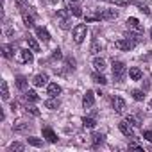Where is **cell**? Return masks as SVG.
<instances>
[{
	"label": "cell",
	"instance_id": "1",
	"mask_svg": "<svg viewBox=\"0 0 152 152\" xmlns=\"http://www.w3.org/2000/svg\"><path fill=\"white\" fill-rule=\"evenodd\" d=\"M111 72H113L115 81H116V83H122L124 77L127 75V66H125V63H122V61H113V68H111Z\"/></svg>",
	"mask_w": 152,
	"mask_h": 152
},
{
	"label": "cell",
	"instance_id": "2",
	"mask_svg": "<svg viewBox=\"0 0 152 152\" xmlns=\"http://www.w3.org/2000/svg\"><path fill=\"white\" fill-rule=\"evenodd\" d=\"M72 32H73V41L81 45V43L84 41L86 34H88V27H86L84 23H79V25H75V27H73V31H72Z\"/></svg>",
	"mask_w": 152,
	"mask_h": 152
},
{
	"label": "cell",
	"instance_id": "3",
	"mask_svg": "<svg viewBox=\"0 0 152 152\" xmlns=\"http://www.w3.org/2000/svg\"><path fill=\"white\" fill-rule=\"evenodd\" d=\"M16 59H18V63H27V64H29V63L34 61V54H32L31 48H23V50L18 52V57H16Z\"/></svg>",
	"mask_w": 152,
	"mask_h": 152
},
{
	"label": "cell",
	"instance_id": "4",
	"mask_svg": "<svg viewBox=\"0 0 152 152\" xmlns=\"http://www.w3.org/2000/svg\"><path fill=\"white\" fill-rule=\"evenodd\" d=\"M111 104H113V109H115L116 115H124V113H125V100H124L122 97H118V95L113 97Z\"/></svg>",
	"mask_w": 152,
	"mask_h": 152
},
{
	"label": "cell",
	"instance_id": "5",
	"mask_svg": "<svg viewBox=\"0 0 152 152\" xmlns=\"http://www.w3.org/2000/svg\"><path fill=\"white\" fill-rule=\"evenodd\" d=\"M115 47L118 48V50H124V52H129L132 47H134V43L129 39V38H120V39H116L115 41Z\"/></svg>",
	"mask_w": 152,
	"mask_h": 152
},
{
	"label": "cell",
	"instance_id": "6",
	"mask_svg": "<svg viewBox=\"0 0 152 152\" xmlns=\"http://www.w3.org/2000/svg\"><path fill=\"white\" fill-rule=\"evenodd\" d=\"M118 129L122 131V134H124V136H127V138H134V131H132V125H131L127 120H122V122L118 124Z\"/></svg>",
	"mask_w": 152,
	"mask_h": 152
},
{
	"label": "cell",
	"instance_id": "7",
	"mask_svg": "<svg viewBox=\"0 0 152 152\" xmlns=\"http://www.w3.org/2000/svg\"><path fill=\"white\" fill-rule=\"evenodd\" d=\"M32 84H34L36 88H43V86H47V84H48V75H47V73H38V75H34Z\"/></svg>",
	"mask_w": 152,
	"mask_h": 152
},
{
	"label": "cell",
	"instance_id": "8",
	"mask_svg": "<svg viewBox=\"0 0 152 152\" xmlns=\"http://www.w3.org/2000/svg\"><path fill=\"white\" fill-rule=\"evenodd\" d=\"M93 104H95V93L91 90H88L86 95L83 97V106H84V109H90V107H93Z\"/></svg>",
	"mask_w": 152,
	"mask_h": 152
},
{
	"label": "cell",
	"instance_id": "9",
	"mask_svg": "<svg viewBox=\"0 0 152 152\" xmlns=\"http://www.w3.org/2000/svg\"><path fill=\"white\" fill-rule=\"evenodd\" d=\"M99 18L100 20H116L118 18V11H115V9H104V11L99 13Z\"/></svg>",
	"mask_w": 152,
	"mask_h": 152
},
{
	"label": "cell",
	"instance_id": "10",
	"mask_svg": "<svg viewBox=\"0 0 152 152\" xmlns=\"http://www.w3.org/2000/svg\"><path fill=\"white\" fill-rule=\"evenodd\" d=\"M127 27H129L131 31H136V32H141V31H143V25H141V23H140V20H138V18H134V16L127 18Z\"/></svg>",
	"mask_w": 152,
	"mask_h": 152
},
{
	"label": "cell",
	"instance_id": "11",
	"mask_svg": "<svg viewBox=\"0 0 152 152\" xmlns=\"http://www.w3.org/2000/svg\"><path fill=\"white\" fill-rule=\"evenodd\" d=\"M59 93H61V86H59L57 83H48V84H47V95L57 97Z\"/></svg>",
	"mask_w": 152,
	"mask_h": 152
},
{
	"label": "cell",
	"instance_id": "12",
	"mask_svg": "<svg viewBox=\"0 0 152 152\" xmlns=\"http://www.w3.org/2000/svg\"><path fill=\"white\" fill-rule=\"evenodd\" d=\"M43 138H45L48 143H57V134H56L50 127H45V129H43Z\"/></svg>",
	"mask_w": 152,
	"mask_h": 152
},
{
	"label": "cell",
	"instance_id": "13",
	"mask_svg": "<svg viewBox=\"0 0 152 152\" xmlns=\"http://www.w3.org/2000/svg\"><path fill=\"white\" fill-rule=\"evenodd\" d=\"M36 36H38L41 41H45V43L50 41V34H48V31H47L45 27H36Z\"/></svg>",
	"mask_w": 152,
	"mask_h": 152
},
{
	"label": "cell",
	"instance_id": "14",
	"mask_svg": "<svg viewBox=\"0 0 152 152\" xmlns=\"http://www.w3.org/2000/svg\"><path fill=\"white\" fill-rule=\"evenodd\" d=\"M91 64H93V68H95L97 72H104V70H106V59H104V57H93Z\"/></svg>",
	"mask_w": 152,
	"mask_h": 152
},
{
	"label": "cell",
	"instance_id": "15",
	"mask_svg": "<svg viewBox=\"0 0 152 152\" xmlns=\"http://www.w3.org/2000/svg\"><path fill=\"white\" fill-rule=\"evenodd\" d=\"M31 129V124H27V122H16V124H13V131L15 132H27Z\"/></svg>",
	"mask_w": 152,
	"mask_h": 152
},
{
	"label": "cell",
	"instance_id": "16",
	"mask_svg": "<svg viewBox=\"0 0 152 152\" xmlns=\"http://www.w3.org/2000/svg\"><path fill=\"white\" fill-rule=\"evenodd\" d=\"M129 77H131L132 81H141L143 72H141L138 66H132V68H129Z\"/></svg>",
	"mask_w": 152,
	"mask_h": 152
},
{
	"label": "cell",
	"instance_id": "17",
	"mask_svg": "<svg viewBox=\"0 0 152 152\" xmlns=\"http://www.w3.org/2000/svg\"><path fill=\"white\" fill-rule=\"evenodd\" d=\"M45 107H47V109H52V111L57 109V107H59V100H57V97H50V99H47V100H45Z\"/></svg>",
	"mask_w": 152,
	"mask_h": 152
},
{
	"label": "cell",
	"instance_id": "18",
	"mask_svg": "<svg viewBox=\"0 0 152 152\" xmlns=\"http://www.w3.org/2000/svg\"><path fill=\"white\" fill-rule=\"evenodd\" d=\"M2 56H4L6 59H11V57L15 56V47H13V45H4V47H2Z\"/></svg>",
	"mask_w": 152,
	"mask_h": 152
},
{
	"label": "cell",
	"instance_id": "19",
	"mask_svg": "<svg viewBox=\"0 0 152 152\" xmlns=\"http://www.w3.org/2000/svg\"><path fill=\"white\" fill-rule=\"evenodd\" d=\"M27 47H29V48H31L32 52H39V50H41V47H39V43H38V41H36L34 38H31V36L27 38Z\"/></svg>",
	"mask_w": 152,
	"mask_h": 152
},
{
	"label": "cell",
	"instance_id": "20",
	"mask_svg": "<svg viewBox=\"0 0 152 152\" xmlns=\"http://www.w3.org/2000/svg\"><path fill=\"white\" fill-rule=\"evenodd\" d=\"M0 93H2V99L4 100H9V86H7L6 81L0 83Z\"/></svg>",
	"mask_w": 152,
	"mask_h": 152
},
{
	"label": "cell",
	"instance_id": "21",
	"mask_svg": "<svg viewBox=\"0 0 152 152\" xmlns=\"http://www.w3.org/2000/svg\"><path fill=\"white\" fill-rule=\"evenodd\" d=\"M127 38H129V39H131L134 45L143 41V36H141V32H136V31H134V32H129V34H127Z\"/></svg>",
	"mask_w": 152,
	"mask_h": 152
},
{
	"label": "cell",
	"instance_id": "22",
	"mask_svg": "<svg viewBox=\"0 0 152 152\" xmlns=\"http://www.w3.org/2000/svg\"><path fill=\"white\" fill-rule=\"evenodd\" d=\"M25 100H29V102H38L39 100V95L34 91V90H29V91H25Z\"/></svg>",
	"mask_w": 152,
	"mask_h": 152
},
{
	"label": "cell",
	"instance_id": "23",
	"mask_svg": "<svg viewBox=\"0 0 152 152\" xmlns=\"http://www.w3.org/2000/svg\"><path fill=\"white\" fill-rule=\"evenodd\" d=\"M16 88L22 90V91L27 90V79L23 77V75H18V77H16Z\"/></svg>",
	"mask_w": 152,
	"mask_h": 152
},
{
	"label": "cell",
	"instance_id": "24",
	"mask_svg": "<svg viewBox=\"0 0 152 152\" xmlns=\"http://www.w3.org/2000/svg\"><path fill=\"white\" fill-rule=\"evenodd\" d=\"M91 79H93V83H97V84H106V83H107V79L104 77L102 73H99V72L91 75Z\"/></svg>",
	"mask_w": 152,
	"mask_h": 152
},
{
	"label": "cell",
	"instance_id": "25",
	"mask_svg": "<svg viewBox=\"0 0 152 152\" xmlns=\"http://www.w3.org/2000/svg\"><path fill=\"white\" fill-rule=\"evenodd\" d=\"M22 18H23V23L27 25V27H32L34 25V18L29 15V13H25V11H22Z\"/></svg>",
	"mask_w": 152,
	"mask_h": 152
},
{
	"label": "cell",
	"instance_id": "26",
	"mask_svg": "<svg viewBox=\"0 0 152 152\" xmlns=\"http://www.w3.org/2000/svg\"><path fill=\"white\" fill-rule=\"evenodd\" d=\"M91 141H93V147H99V145H102V143H104V134H99V132H95V134L91 136Z\"/></svg>",
	"mask_w": 152,
	"mask_h": 152
},
{
	"label": "cell",
	"instance_id": "27",
	"mask_svg": "<svg viewBox=\"0 0 152 152\" xmlns=\"http://www.w3.org/2000/svg\"><path fill=\"white\" fill-rule=\"evenodd\" d=\"M23 148H25V147H23V143H20V141H13V143L9 145V150H11V152H15V150H16V152H23Z\"/></svg>",
	"mask_w": 152,
	"mask_h": 152
},
{
	"label": "cell",
	"instance_id": "28",
	"mask_svg": "<svg viewBox=\"0 0 152 152\" xmlns=\"http://www.w3.org/2000/svg\"><path fill=\"white\" fill-rule=\"evenodd\" d=\"M68 11H70L73 16H83V11H81V7H79L77 4H75V2H73V6H70V7H68Z\"/></svg>",
	"mask_w": 152,
	"mask_h": 152
},
{
	"label": "cell",
	"instance_id": "29",
	"mask_svg": "<svg viewBox=\"0 0 152 152\" xmlns=\"http://www.w3.org/2000/svg\"><path fill=\"white\" fill-rule=\"evenodd\" d=\"M95 124H97V122H95V118H90V116H88V118H86V116L83 118V125H84L86 129H93V127H95Z\"/></svg>",
	"mask_w": 152,
	"mask_h": 152
},
{
	"label": "cell",
	"instance_id": "30",
	"mask_svg": "<svg viewBox=\"0 0 152 152\" xmlns=\"http://www.w3.org/2000/svg\"><path fill=\"white\" fill-rule=\"evenodd\" d=\"M27 141H29V145H32V147H41V145H43V140L34 138V136H29V138H27Z\"/></svg>",
	"mask_w": 152,
	"mask_h": 152
},
{
	"label": "cell",
	"instance_id": "31",
	"mask_svg": "<svg viewBox=\"0 0 152 152\" xmlns=\"http://www.w3.org/2000/svg\"><path fill=\"white\" fill-rule=\"evenodd\" d=\"M132 99L138 100V102H141V100L145 99V93H143L141 90H132Z\"/></svg>",
	"mask_w": 152,
	"mask_h": 152
},
{
	"label": "cell",
	"instance_id": "32",
	"mask_svg": "<svg viewBox=\"0 0 152 152\" xmlns=\"http://www.w3.org/2000/svg\"><path fill=\"white\" fill-rule=\"evenodd\" d=\"M59 27L66 31V29H70V27H72V23H70V20H68L66 16H61V22H59Z\"/></svg>",
	"mask_w": 152,
	"mask_h": 152
},
{
	"label": "cell",
	"instance_id": "33",
	"mask_svg": "<svg viewBox=\"0 0 152 152\" xmlns=\"http://www.w3.org/2000/svg\"><path fill=\"white\" fill-rule=\"evenodd\" d=\"M109 2L111 4H115V6H118V7H127L131 2H129V0H109Z\"/></svg>",
	"mask_w": 152,
	"mask_h": 152
},
{
	"label": "cell",
	"instance_id": "34",
	"mask_svg": "<svg viewBox=\"0 0 152 152\" xmlns=\"http://www.w3.org/2000/svg\"><path fill=\"white\" fill-rule=\"evenodd\" d=\"M25 109H27V113H31L32 116H39V115H41V113H39V109H38L36 106H27Z\"/></svg>",
	"mask_w": 152,
	"mask_h": 152
},
{
	"label": "cell",
	"instance_id": "35",
	"mask_svg": "<svg viewBox=\"0 0 152 152\" xmlns=\"http://www.w3.org/2000/svg\"><path fill=\"white\" fill-rule=\"evenodd\" d=\"M125 120H127V122H129V124H131L132 127H140V120H138L136 116H127Z\"/></svg>",
	"mask_w": 152,
	"mask_h": 152
},
{
	"label": "cell",
	"instance_id": "36",
	"mask_svg": "<svg viewBox=\"0 0 152 152\" xmlns=\"http://www.w3.org/2000/svg\"><path fill=\"white\" fill-rule=\"evenodd\" d=\"M136 6L140 7V11H141V13H145V15H150V9H148L145 4H141V2H136Z\"/></svg>",
	"mask_w": 152,
	"mask_h": 152
},
{
	"label": "cell",
	"instance_id": "37",
	"mask_svg": "<svg viewBox=\"0 0 152 152\" xmlns=\"http://www.w3.org/2000/svg\"><path fill=\"white\" fill-rule=\"evenodd\" d=\"M100 48H102V47L99 45V41H93V45H91V52H93V54H99Z\"/></svg>",
	"mask_w": 152,
	"mask_h": 152
},
{
	"label": "cell",
	"instance_id": "38",
	"mask_svg": "<svg viewBox=\"0 0 152 152\" xmlns=\"http://www.w3.org/2000/svg\"><path fill=\"white\" fill-rule=\"evenodd\" d=\"M61 57H63L61 50H59V48H56V50H54V54H52V59H61Z\"/></svg>",
	"mask_w": 152,
	"mask_h": 152
},
{
	"label": "cell",
	"instance_id": "39",
	"mask_svg": "<svg viewBox=\"0 0 152 152\" xmlns=\"http://www.w3.org/2000/svg\"><path fill=\"white\" fill-rule=\"evenodd\" d=\"M143 138L147 141H152V131H143Z\"/></svg>",
	"mask_w": 152,
	"mask_h": 152
},
{
	"label": "cell",
	"instance_id": "40",
	"mask_svg": "<svg viewBox=\"0 0 152 152\" xmlns=\"http://www.w3.org/2000/svg\"><path fill=\"white\" fill-rule=\"evenodd\" d=\"M129 148H136V150H143V147H141V145H138V143H134V141H131V143H129Z\"/></svg>",
	"mask_w": 152,
	"mask_h": 152
},
{
	"label": "cell",
	"instance_id": "41",
	"mask_svg": "<svg viewBox=\"0 0 152 152\" xmlns=\"http://www.w3.org/2000/svg\"><path fill=\"white\" fill-rule=\"evenodd\" d=\"M16 107H18V104H16V102H11V109H13V111H15V109H16Z\"/></svg>",
	"mask_w": 152,
	"mask_h": 152
},
{
	"label": "cell",
	"instance_id": "42",
	"mask_svg": "<svg viewBox=\"0 0 152 152\" xmlns=\"http://www.w3.org/2000/svg\"><path fill=\"white\" fill-rule=\"evenodd\" d=\"M150 39H152V27H150Z\"/></svg>",
	"mask_w": 152,
	"mask_h": 152
},
{
	"label": "cell",
	"instance_id": "43",
	"mask_svg": "<svg viewBox=\"0 0 152 152\" xmlns=\"http://www.w3.org/2000/svg\"><path fill=\"white\" fill-rule=\"evenodd\" d=\"M148 106H150V109H152V100H150V104H148Z\"/></svg>",
	"mask_w": 152,
	"mask_h": 152
},
{
	"label": "cell",
	"instance_id": "44",
	"mask_svg": "<svg viewBox=\"0 0 152 152\" xmlns=\"http://www.w3.org/2000/svg\"><path fill=\"white\" fill-rule=\"evenodd\" d=\"M72 2H77V0H72Z\"/></svg>",
	"mask_w": 152,
	"mask_h": 152
},
{
	"label": "cell",
	"instance_id": "45",
	"mask_svg": "<svg viewBox=\"0 0 152 152\" xmlns=\"http://www.w3.org/2000/svg\"><path fill=\"white\" fill-rule=\"evenodd\" d=\"M150 77H152V75H150Z\"/></svg>",
	"mask_w": 152,
	"mask_h": 152
}]
</instances>
